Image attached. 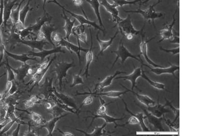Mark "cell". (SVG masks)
<instances>
[{"label": "cell", "mask_w": 220, "mask_h": 136, "mask_svg": "<svg viewBox=\"0 0 220 136\" xmlns=\"http://www.w3.org/2000/svg\"><path fill=\"white\" fill-rule=\"evenodd\" d=\"M118 26L119 31L123 34L124 37L128 40L130 41L133 39L135 36H137L143 31L145 24L141 30H138L134 28L131 19L130 15H128L125 19H123L122 21L115 25L113 28Z\"/></svg>", "instance_id": "cell-1"}, {"label": "cell", "mask_w": 220, "mask_h": 136, "mask_svg": "<svg viewBox=\"0 0 220 136\" xmlns=\"http://www.w3.org/2000/svg\"><path fill=\"white\" fill-rule=\"evenodd\" d=\"M160 1H159L156 3H154L153 5H150L147 9L145 10H142L139 8L136 10H124V12L127 13H137L140 14L146 21H152L153 25L156 28L154 25V20L162 18L164 15L161 12L156 11L154 8L158 4L160 3Z\"/></svg>", "instance_id": "cell-2"}, {"label": "cell", "mask_w": 220, "mask_h": 136, "mask_svg": "<svg viewBox=\"0 0 220 136\" xmlns=\"http://www.w3.org/2000/svg\"><path fill=\"white\" fill-rule=\"evenodd\" d=\"M111 52L115 53V54L116 55V59L113 62V64L112 65V68L115 66V64H116L119 59H120L122 64H124L128 58H133L139 62L141 63L142 62V60L140 57V54L137 56L133 55L126 49V47L124 46L123 43V39H121L119 42V46L118 49L116 50H113Z\"/></svg>", "instance_id": "cell-3"}, {"label": "cell", "mask_w": 220, "mask_h": 136, "mask_svg": "<svg viewBox=\"0 0 220 136\" xmlns=\"http://www.w3.org/2000/svg\"><path fill=\"white\" fill-rule=\"evenodd\" d=\"M75 67L74 62L69 63L61 61L56 64L54 70L55 72L56 73L57 78L59 81L60 90H61L62 87L63 85V80L66 79L67 78L68 71L70 68Z\"/></svg>", "instance_id": "cell-4"}, {"label": "cell", "mask_w": 220, "mask_h": 136, "mask_svg": "<svg viewBox=\"0 0 220 136\" xmlns=\"http://www.w3.org/2000/svg\"><path fill=\"white\" fill-rule=\"evenodd\" d=\"M53 3L57 4L58 6L61 8V9L62 10L65 11V12H67L68 13L70 14L72 17L74 18L75 19L77 20L78 22H79L80 24L84 25H88V26H90L93 27H94L95 29H97L99 30V31L102 32L103 36H105V30L101 28V27L100 26H98V25H97L96 22H94V21H92L89 20L87 16H83L82 15L74 13L73 12L68 10L67 9H66L65 7L62 6L61 5H60V3H59L56 0H52L51 1H49V3Z\"/></svg>", "instance_id": "cell-5"}, {"label": "cell", "mask_w": 220, "mask_h": 136, "mask_svg": "<svg viewBox=\"0 0 220 136\" xmlns=\"http://www.w3.org/2000/svg\"><path fill=\"white\" fill-rule=\"evenodd\" d=\"M136 104L143 111L144 114H145V116H146V119H147L149 123L152 126H153V127L156 130H157V131L160 132L166 131V130L164 128V127L162 126V122L163 121V116L161 118H157V117L154 116L152 114H151L150 113H149L145 108L142 107V106H141V105H139V104H138L136 103Z\"/></svg>", "instance_id": "cell-6"}, {"label": "cell", "mask_w": 220, "mask_h": 136, "mask_svg": "<svg viewBox=\"0 0 220 136\" xmlns=\"http://www.w3.org/2000/svg\"><path fill=\"white\" fill-rule=\"evenodd\" d=\"M57 46H61V47H66V49L71 53L74 52L76 53L79 61L80 65H81V54H80L81 52H87L88 49H83L81 47L73 44V43H71L70 41H68L63 37H62L60 41L59 42V43L57 44Z\"/></svg>", "instance_id": "cell-7"}, {"label": "cell", "mask_w": 220, "mask_h": 136, "mask_svg": "<svg viewBox=\"0 0 220 136\" xmlns=\"http://www.w3.org/2000/svg\"><path fill=\"white\" fill-rule=\"evenodd\" d=\"M144 34H145V33L143 34V31L141 33V43L139 44L140 54H141L144 57V58H145V60L149 64H150V65H152L155 67H162L161 65L156 64L151 59H150L148 56V53H147V44L149 42H150L151 41L155 38L156 36L150 39L149 40H145V39H144Z\"/></svg>", "instance_id": "cell-8"}, {"label": "cell", "mask_w": 220, "mask_h": 136, "mask_svg": "<svg viewBox=\"0 0 220 136\" xmlns=\"http://www.w3.org/2000/svg\"><path fill=\"white\" fill-rule=\"evenodd\" d=\"M100 3V5H102L106 9V10L111 15L113 21L115 23V25L117 24L123 19L122 18L119 16V12L118 8L113 4L109 3L108 0H101Z\"/></svg>", "instance_id": "cell-9"}, {"label": "cell", "mask_w": 220, "mask_h": 136, "mask_svg": "<svg viewBox=\"0 0 220 136\" xmlns=\"http://www.w3.org/2000/svg\"><path fill=\"white\" fill-rule=\"evenodd\" d=\"M170 66L167 68H163V67H156L154 68H152L148 65L146 64H144L142 62L141 63L142 64V66H145L149 68L150 71L154 73L157 76H160L162 74H171L175 77L176 78V76L175 75V72L177 71H179L180 70L179 65H174L171 64L170 62H169Z\"/></svg>", "instance_id": "cell-10"}, {"label": "cell", "mask_w": 220, "mask_h": 136, "mask_svg": "<svg viewBox=\"0 0 220 136\" xmlns=\"http://www.w3.org/2000/svg\"><path fill=\"white\" fill-rule=\"evenodd\" d=\"M121 85V86L125 89H126V91L124 92H121V91H110L108 92H85L84 93H77V95H75V96L77 95H98V96H105L108 98H121V96L123 95H125L126 93L129 92V90L125 86H123V85Z\"/></svg>", "instance_id": "cell-11"}, {"label": "cell", "mask_w": 220, "mask_h": 136, "mask_svg": "<svg viewBox=\"0 0 220 136\" xmlns=\"http://www.w3.org/2000/svg\"><path fill=\"white\" fill-rule=\"evenodd\" d=\"M176 11L173 15V20L171 23L169 24H167L163 28L162 30H160L159 32V34L161 36V39L159 41V43L165 40H169L172 38L174 36L173 33V26L175 23L176 19H175V14H176Z\"/></svg>", "instance_id": "cell-12"}, {"label": "cell", "mask_w": 220, "mask_h": 136, "mask_svg": "<svg viewBox=\"0 0 220 136\" xmlns=\"http://www.w3.org/2000/svg\"><path fill=\"white\" fill-rule=\"evenodd\" d=\"M142 71V65L140 67H138L137 68H134V71L132 73H131L128 75L121 76V77H117L115 78V80L118 79H123V80H129L130 81L131 83L132 84L131 90L133 91L134 88H137L136 86L137 80L139 77L141 76Z\"/></svg>", "instance_id": "cell-13"}, {"label": "cell", "mask_w": 220, "mask_h": 136, "mask_svg": "<svg viewBox=\"0 0 220 136\" xmlns=\"http://www.w3.org/2000/svg\"><path fill=\"white\" fill-rule=\"evenodd\" d=\"M165 105H162L159 102V99L157 104H155L152 106H148L146 108L147 111L153 115L157 117L161 118L165 115V113L170 112L169 110L166 108Z\"/></svg>", "instance_id": "cell-14"}, {"label": "cell", "mask_w": 220, "mask_h": 136, "mask_svg": "<svg viewBox=\"0 0 220 136\" xmlns=\"http://www.w3.org/2000/svg\"><path fill=\"white\" fill-rule=\"evenodd\" d=\"M57 53H65L66 52L62 49L61 46H57V47L50 50H42L38 52H30L29 56L32 57H38L43 61L46 57L51 55L52 54H55Z\"/></svg>", "instance_id": "cell-15"}, {"label": "cell", "mask_w": 220, "mask_h": 136, "mask_svg": "<svg viewBox=\"0 0 220 136\" xmlns=\"http://www.w3.org/2000/svg\"><path fill=\"white\" fill-rule=\"evenodd\" d=\"M63 15H62V17L65 21V25L63 27V30L65 32V36L64 38L68 41H70V37L72 34V30L74 27V24L75 23V19L73 21H72L70 19L68 18L66 15L65 11L62 10Z\"/></svg>", "instance_id": "cell-16"}, {"label": "cell", "mask_w": 220, "mask_h": 136, "mask_svg": "<svg viewBox=\"0 0 220 136\" xmlns=\"http://www.w3.org/2000/svg\"><path fill=\"white\" fill-rule=\"evenodd\" d=\"M92 117V121H91V123L90 124V126H88V128L92 126L93 122L94 121V120L96 118L103 119L105 122V123H107V124L114 123L115 125V128H116V126L118 125V124H116V121H121V120H123V119H124L126 118V117H121V118H114V117L108 115L107 114L106 111L101 112V113H97V114L93 115V117Z\"/></svg>", "instance_id": "cell-17"}, {"label": "cell", "mask_w": 220, "mask_h": 136, "mask_svg": "<svg viewBox=\"0 0 220 136\" xmlns=\"http://www.w3.org/2000/svg\"><path fill=\"white\" fill-rule=\"evenodd\" d=\"M90 36H91V46L90 49H88V50L87 51L85 54V60H86V65H85V72H84L83 76H85V78H87L88 76H90L89 74V68H90V65L93 61L94 59V55H93V38L92 34V31L91 29L90 28Z\"/></svg>", "instance_id": "cell-18"}, {"label": "cell", "mask_w": 220, "mask_h": 136, "mask_svg": "<svg viewBox=\"0 0 220 136\" xmlns=\"http://www.w3.org/2000/svg\"><path fill=\"white\" fill-rule=\"evenodd\" d=\"M126 72H123V71H117L115 74L113 75L109 76L106 77L102 81H101L100 82L98 83L96 85L97 88V90L94 92H99L100 91L102 90L103 89H104L105 88L109 87L110 85L112 84L113 81L115 78H116L117 76L121 74H126Z\"/></svg>", "instance_id": "cell-19"}, {"label": "cell", "mask_w": 220, "mask_h": 136, "mask_svg": "<svg viewBox=\"0 0 220 136\" xmlns=\"http://www.w3.org/2000/svg\"><path fill=\"white\" fill-rule=\"evenodd\" d=\"M119 30H117V31L116 32V33H115V34H114V36L113 37H111L109 40H107V41H104V40H102L101 39H100V38L98 37V34H99V31L97 33V34H96V39L98 41V45L100 46V52L98 53V55L100 56V55H101L106 49L109 48V47L111 46L112 44L113 43V40L115 38L116 36L118 35V34L119 33Z\"/></svg>", "instance_id": "cell-20"}, {"label": "cell", "mask_w": 220, "mask_h": 136, "mask_svg": "<svg viewBox=\"0 0 220 136\" xmlns=\"http://www.w3.org/2000/svg\"><path fill=\"white\" fill-rule=\"evenodd\" d=\"M52 16L49 14L45 12L44 15L43 16L39 18L37 21V22L35 24L31 26L32 29V33L37 34L41 30L42 28L43 25L46 24V22H49L51 21Z\"/></svg>", "instance_id": "cell-21"}, {"label": "cell", "mask_w": 220, "mask_h": 136, "mask_svg": "<svg viewBox=\"0 0 220 136\" xmlns=\"http://www.w3.org/2000/svg\"><path fill=\"white\" fill-rule=\"evenodd\" d=\"M122 99V100L123 101L125 105V108H126V110L128 113H129V114H130L131 115L134 116L135 117H136L137 119H138V121H139V124L140 125L141 130H142L143 132H149L151 131V129H150L148 127H147L146 125H145V123H144V119H146V116L145 115H144V113H138L137 114H134L131 111H130L128 109V106H127V104L125 102V101L123 99Z\"/></svg>", "instance_id": "cell-22"}, {"label": "cell", "mask_w": 220, "mask_h": 136, "mask_svg": "<svg viewBox=\"0 0 220 136\" xmlns=\"http://www.w3.org/2000/svg\"><path fill=\"white\" fill-rule=\"evenodd\" d=\"M83 1H85L87 3H88L91 5V8H92L93 10H94V13L95 14L96 17L98 19L100 26L104 29V25L103 24L102 21L101 19V16L100 13V3L99 2V0H83Z\"/></svg>", "instance_id": "cell-23"}, {"label": "cell", "mask_w": 220, "mask_h": 136, "mask_svg": "<svg viewBox=\"0 0 220 136\" xmlns=\"http://www.w3.org/2000/svg\"><path fill=\"white\" fill-rule=\"evenodd\" d=\"M68 114H64V115H61L60 116H57L54 117L51 120L47 122L46 124H44L42 128H46L47 129L48 132H49V135H52L53 133L55 128L56 127V124L60 119L62 118L63 117H65Z\"/></svg>", "instance_id": "cell-24"}, {"label": "cell", "mask_w": 220, "mask_h": 136, "mask_svg": "<svg viewBox=\"0 0 220 136\" xmlns=\"http://www.w3.org/2000/svg\"><path fill=\"white\" fill-rule=\"evenodd\" d=\"M128 90L129 92H131L132 93H133L134 95H136L137 98L139 102L146 106L147 107L152 106L156 104V102H154V101L151 98H150L149 96L146 95H141L139 93H137L130 89H128Z\"/></svg>", "instance_id": "cell-25"}, {"label": "cell", "mask_w": 220, "mask_h": 136, "mask_svg": "<svg viewBox=\"0 0 220 136\" xmlns=\"http://www.w3.org/2000/svg\"><path fill=\"white\" fill-rule=\"evenodd\" d=\"M107 124V123H105L101 126H96L94 128L93 131L90 133H87L83 130L79 129H75V130L81 132L85 135V136H103V135H105L109 134L108 133H106L104 131V129L105 128Z\"/></svg>", "instance_id": "cell-26"}, {"label": "cell", "mask_w": 220, "mask_h": 136, "mask_svg": "<svg viewBox=\"0 0 220 136\" xmlns=\"http://www.w3.org/2000/svg\"><path fill=\"white\" fill-rule=\"evenodd\" d=\"M42 31H43L46 36V38L50 42L51 44L55 46L54 44L51 40V36L54 32L56 31L54 25L52 24H44L43 25L41 29Z\"/></svg>", "instance_id": "cell-27"}, {"label": "cell", "mask_w": 220, "mask_h": 136, "mask_svg": "<svg viewBox=\"0 0 220 136\" xmlns=\"http://www.w3.org/2000/svg\"><path fill=\"white\" fill-rule=\"evenodd\" d=\"M141 77H142V78H144V80H146L150 84V85H151L152 86H153V87L155 88L156 89H159V90H165V85L164 84L159 82H156V81H153L152 80H150V78H149L148 77L145 75L143 70H142V75H141Z\"/></svg>", "instance_id": "cell-28"}, {"label": "cell", "mask_w": 220, "mask_h": 136, "mask_svg": "<svg viewBox=\"0 0 220 136\" xmlns=\"http://www.w3.org/2000/svg\"><path fill=\"white\" fill-rule=\"evenodd\" d=\"M113 2V5L115 6L118 7H122V6L127 5H134L137 3L141 1H143L144 0H133V1H128V0H111Z\"/></svg>", "instance_id": "cell-29"}, {"label": "cell", "mask_w": 220, "mask_h": 136, "mask_svg": "<svg viewBox=\"0 0 220 136\" xmlns=\"http://www.w3.org/2000/svg\"><path fill=\"white\" fill-rule=\"evenodd\" d=\"M78 74H75L72 76V84L70 85V87H74L75 86H78L79 85H83L84 84V82L83 80L82 77L80 75V73Z\"/></svg>", "instance_id": "cell-30"}, {"label": "cell", "mask_w": 220, "mask_h": 136, "mask_svg": "<svg viewBox=\"0 0 220 136\" xmlns=\"http://www.w3.org/2000/svg\"><path fill=\"white\" fill-rule=\"evenodd\" d=\"M58 95H59V98H60L62 101L64 102L66 105L72 106V107L74 109L77 108V106L74 103V101L72 98H70V96L69 97V96H67L66 95H64L62 93V94L59 93Z\"/></svg>", "instance_id": "cell-31"}, {"label": "cell", "mask_w": 220, "mask_h": 136, "mask_svg": "<svg viewBox=\"0 0 220 136\" xmlns=\"http://www.w3.org/2000/svg\"><path fill=\"white\" fill-rule=\"evenodd\" d=\"M166 100V103L165 104L166 106H168L169 107L170 109L173 111V113H174L175 115V118L173 121L172 122L173 123H176V121H177L178 119H179V116H180V110L179 109L175 108L174 106H173L172 105L171 102H170L169 101L165 98Z\"/></svg>", "instance_id": "cell-32"}, {"label": "cell", "mask_w": 220, "mask_h": 136, "mask_svg": "<svg viewBox=\"0 0 220 136\" xmlns=\"http://www.w3.org/2000/svg\"><path fill=\"white\" fill-rule=\"evenodd\" d=\"M163 121L166 123V124L169 126L170 131L178 132L179 131V124H177L176 123H173L169 119H167L163 116Z\"/></svg>", "instance_id": "cell-33"}, {"label": "cell", "mask_w": 220, "mask_h": 136, "mask_svg": "<svg viewBox=\"0 0 220 136\" xmlns=\"http://www.w3.org/2000/svg\"><path fill=\"white\" fill-rule=\"evenodd\" d=\"M74 36L76 37L78 43V46L81 47L80 41L82 42L83 43H85L87 44V33L85 32V31L82 32L81 33L78 34H75Z\"/></svg>", "instance_id": "cell-34"}, {"label": "cell", "mask_w": 220, "mask_h": 136, "mask_svg": "<svg viewBox=\"0 0 220 136\" xmlns=\"http://www.w3.org/2000/svg\"><path fill=\"white\" fill-rule=\"evenodd\" d=\"M31 119L34 123L37 124H41L42 123L43 120L42 117L40 114L36 113H31Z\"/></svg>", "instance_id": "cell-35"}, {"label": "cell", "mask_w": 220, "mask_h": 136, "mask_svg": "<svg viewBox=\"0 0 220 136\" xmlns=\"http://www.w3.org/2000/svg\"><path fill=\"white\" fill-rule=\"evenodd\" d=\"M62 36L60 35L57 32L55 31L52 33L51 36V40L53 42V43L54 44L55 46V44H57L60 41L62 38Z\"/></svg>", "instance_id": "cell-36"}, {"label": "cell", "mask_w": 220, "mask_h": 136, "mask_svg": "<svg viewBox=\"0 0 220 136\" xmlns=\"http://www.w3.org/2000/svg\"><path fill=\"white\" fill-rule=\"evenodd\" d=\"M139 124L138 119H137L136 117L132 115V116L128 119V121L126 123H125V124H123V125H119V124H118V125L116 126V128L118 126H120V127L124 126L127 124Z\"/></svg>", "instance_id": "cell-37"}, {"label": "cell", "mask_w": 220, "mask_h": 136, "mask_svg": "<svg viewBox=\"0 0 220 136\" xmlns=\"http://www.w3.org/2000/svg\"><path fill=\"white\" fill-rule=\"evenodd\" d=\"M160 49L163 52H165L171 53L173 55L178 54L180 52V47H176L175 49H164L163 47H160Z\"/></svg>", "instance_id": "cell-38"}, {"label": "cell", "mask_w": 220, "mask_h": 136, "mask_svg": "<svg viewBox=\"0 0 220 136\" xmlns=\"http://www.w3.org/2000/svg\"><path fill=\"white\" fill-rule=\"evenodd\" d=\"M90 96H87L85 99H84V101H83L80 106V108L82 107L83 106H87L91 104L93 102V98L92 95H90Z\"/></svg>", "instance_id": "cell-39"}, {"label": "cell", "mask_w": 220, "mask_h": 136, "mask_svg": "<svg viewBox=\"0 0 220 136\" xmlns=\"http://www.w3.org/2000/svg\"><path fill=\"white\" fill-rule=\"evenodd\" d=\"M172 40H170V43L172 44H176L179 45L180 43V37L177 34H174L173 37H172Z\"/></svg>", "instance_id": "cell-40"}, {"label": "cell", "mask_w": 220, "mask_h": 136, "mask_svg": "<svg viewBox=\"0 0 220 136\" xmlns=\"http://www.w3.org/2000/svg\"><path fill=\"white\" fill-rule=\"evenodd\" d=\"M36 36L37 40H39V41L44 40V39L46 38L45 34L43 31H42L41 30L37 34Z\"/></svg>", "instance_id": "cell-41"}, {"label": "cell", "mask_w": 220, "mask_h": 136, "mask_svg": "<svg viewBox=\"0 0 220 136\" xmlns=\"http://www.w3.org/2000/svg\"><path fill=\"white\" fill-rule=\"evenodd\" d=\"M34 104L35 103L33 102H32L31 99H29V100L27 101L26 102L25 104V108H28V109L31 108V107L33 106Z\"/></svg>", "instance_id": "cell-42"}, {"label": "cell", "mask_w": 220, "mask_h": 136, "mask_svg": "<svg viewBox=\"0 0 220 136\" xmlns=\"http://www.w3.org/2000/svg\"><path fill=\"white\" fill-rule=\"evenodd\" d=\"M57 130H58L59 132L61 133L63 136H74V135H73V134H72V133H70V132H65L62 131L61 130H60V129L59 128L57 129Z\"/></svg>", "instance_id": "cell-43"}, {"label": "cell", "mask_w": 220, "mask_h": 136, "mask_svg": "<svg viewBox=\"0 0 220 136\" xmlns=\"http://www.w3.org/2000/svg\"><path fill=\"white\" fill-rule=\"evenodd\" d=\"M83 1H84L83 0H77L73 2L75 6H81L83 3Z\"/></svg>", "instance_id": "cell-44"}, {"label": "cell", "mask_w": 220, "mask_h": 136, "mask_svg": "<svg viewBox=\"0 0 220 136\" xmlns=\"http://www.w3.org/2000/svg\"><path fill=\"white\" fill-rule=\"evenodd\" d=\"M12 82L11 81H8V82H7V83H6V90H7V91H9L11 89V88H12Z\"/></svg>", "instance_id": "cell-45"}, {"label": "cell", "mask_w": 220, "mask_h": 136, "mask_svg": "<svg viewBox=\"0 0 220 136\" xmlns=\"http://www.w3.org/2000/svg\"><path fill=\"white\" fill-rule=\"evenodd\" d=\"M45 108L47 110H50L53 109V105H52V104L50 103V102H47L45 104Z\"/></svg>", "instance_id": "cell-46"}, {"label": "cell", "mask_w": 220, "mask_h": 136, "mask_svg": "<svg viewBox=\"0 0 220 136\" xmlns=\"http://www.w3.org/2000/svg\"><path fill=\"white\" fill-rule=\"evenodd\" d=\"M43 2H44V4H43V10H44V13L46 12V10H45V9H44V7H45V5H46V2L47 1V0H43Z\"/></svg>", "instance_id": "cell-47"}, {"label": "cell", "mask_w": 220, "mask_h": 136, "mask_svg": "<svg viewBox=\"0 0 220 136\" xmlns=\"http://www.w3.org/2000/svg\"><path fill=\"white\" fill-rule=\"evenodd\" d=\"M150 1H151V0H144L143 1L142 3H141V5H144V4H145V3H147V2H149Z\"/></svg>", "instance_id": "cell-48"}, {"label": "cell", "mask_w": 220, "mask_h": 136, "mask_svg": "<svg viewBox=\"0 0 220 136\" xmlns=\"http://www.w3.org/2000/svg\"><path fill=\"white\" fill-rule=\"evenodd\" d=\"M3 95H2V93H0V100L3 98Z\"/></svg>", "instance_id": "cell-49"}, {"label": "cell", "mask_w": 220, "mask_h": 136, "mask_svg": "<svg viewBox=\"0 0 220 136\" xmlns=\"http://www.w3.org/2000/svg\"><path fill=\"white\" fill-rule=\"evenodd\" d=\"M73 1V2H74V1H77V0H72Z\"/></svg>", "instance_id": "cell-50"}]
</instances>
